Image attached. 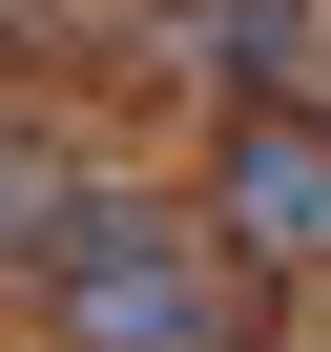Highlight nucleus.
<instances>
[{
    "instance_id": "nucleus-1",
    "label": "nucleus",
    "mask_w": 331,
    "mask_h": 352,
    "mask_svg": "<svg viewBox=\"0 0 331 352\" xmlns=\"http://www.w3.org/2000/svg\"><path fill=\"white\" fill-rule=\"evenodd\" d=\"M62 311H83V352H228V270L166 208H83L62 228Z\"/></svg>"
},
{
    "instance_id": "nucleus-2",
    "label": "nucleus",
    "mask_w": 331,
    "mask_h": 352,
    "mask_svg": "<svg viewBox=\"0 0 331 352\" xmlns=\"http://www.w3.org/2000/svg\"><path fill=\"white\" fill-rule=\"evenodd\" d=\"M228 249H249V270H310V249H331V124H290V104L228 124Z\"/></svg>"
},
{
    "instance_id": "nucleus-3",
    "label": "nucleus",
    "mask_w": 331,
    "mask_h": 352,
    "mask_svg": "<svg viewBox=\"0 0 331 352\" xmlns=\"http://www.w3.org/2000/svg\"><path fill=\"white\" fill-rule=\"evenodd\" d=\"M42 228H83V208H62V145L0 124V249H42Z\"/></svg>"
},
{
    "instance_id": "nucleus-4",
    "label": "nucleus",
    "mask_w": 331,
    "mask_h": 352,
    "mask_svg": "<svg viewBox=\"0 0 331 352\" xmlns=\"http://www.w3.org/2000/svg\"><path fill=\"white\" fill-rule=\"evenodd\" d=\"M187 42H207L228 83H269V63H290V0H187Z\"/></svg>"
}]
</instances>
